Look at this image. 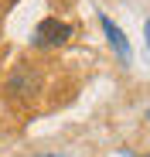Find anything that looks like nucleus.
<instances>
[{
    "mask_svg": "<svg viewBox=\"0 0 150 157\" xmlns=\"http://www.w3.org/2000/svg\"><path fill=\"white\" fill-rule=\"evenodd\" d=\"M41 72L34 68V65H17L10 75H7V96L10 99H17V102H31V99H38V92H41Z\"/></svg>",
    "mask_w": 150,
    "mask_h": 157,
    "instance_id": "obj_1",
    "label": "nucleus"
},
{
    "mask_svg": "<svg viewBox=\"0 0 150 157\" xmlns=\"http://www.w3.org/2000/svg\"><path fill=\"white\" fill-rule=\"evenodd\" d=\"M68 38H72V24L58 17H44L34 28V48H62Z\"/></svg>",
    "mask_w": 150,
    "mask_h": 157,
    "instance_id": "obj_2",
    "label": "nucleus"
},
{
    "mask_svg": "<svg viewBox=\"0 0 150 157\" xmlns=\"http://www.w3.org/2000/svg\"><path fill=\"white\" fill-rule=\"evenodd\" d=\"M99 24H103V31H106V41H109V48L119 55V62L123 65H130V58H133V51H130V41H126V34H123V28L119 24H113L106 14H99Z\"/></svg>",
    "mask_w": 150,
    "mask_h": 157,
    "instance_id": "obj_3",
    "label": "nucleus"
},
{
    "mask_svg": "<svg viewBox=\"0 0 150 157\" xmlns=\"http://www.w3.org/2000/svg\"><path fill=\"white\" fill-rule=\"evenodd\" d=\"M143 41H147V48H150V21L143 24Z\"/></svg>",
    "mask_w": 150,
    "mask_h": 157,
    "instance_id": "obj_4",
    "label": "nucleus"
},
{
    "mask_svg": "<svg viewBox=\"0 0 150 157\" xmlns=\"http://www.w3.org/2000/svg\"><path fill=\"white\" fill-rule=\"evenodd\" d=\"M44 157H65V154H44Z\"/></svg>",
    "mask_w": 150,
    "mask_h": 157,
    "instance_id": "obj_5",
    "label": "nucleus"
},
{
    "mask_svg": "<svg viewBox=\"0 0 150 157\" xmlns=\"http://www.w3.org/2000/svg\"><path fill=\"white\" fill-rule=\"evenodd\" d=\"M143 157H150V154H143Z\"/></svg>",
    "mask_w": 150,
    "mask_h": 157,
    "instance_id": "obj_6",
    "label": "nucleus"
}]
</instances>
